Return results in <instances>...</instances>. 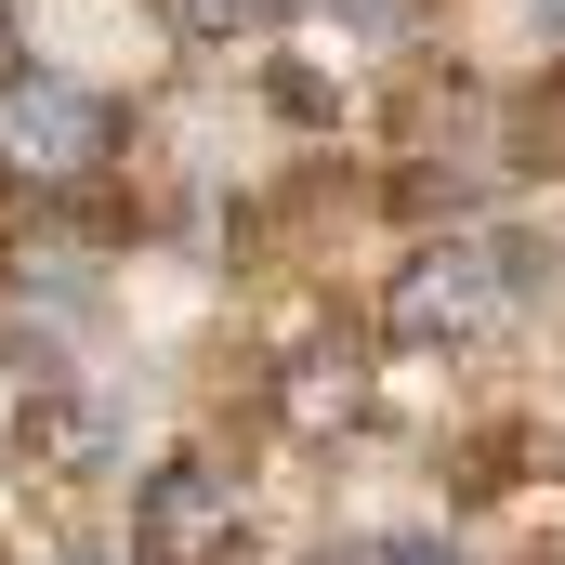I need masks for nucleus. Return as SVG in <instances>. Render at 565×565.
<instances>
[{
	"label": "nucleus",
	"instance_id": "obj_1",
	"mask_svg": "<svg viewBox=\"0 0 565 565\" xmlns=\"http://www.w3.org/2000/svg\"><path fill=\"white\" fill-rule=\"evenodd\" d=\"M106 145H119L106 93H79V79H0V184H26V198L93 184Z\"/></svg>",
	"mask_w": 565,
	"mask_h": 565
},
{
	"label": "nucleus",
	"instance_id": "obj_2",
	"mask_svg": "<svg viewBox=\"0 0 565 565\" xmlns=\"http://www.w3.org/2000/svg\"><path fill=\"white\" fill-rule=\"evenodd\" d=\"M513 289H526V250L513 237H447V250H422L395 277V342H473Z\"/></svg>",
	"mask_w": 565,
	"mask_h": 565
},
{
	"label": "nucleus",
	"instance_id": "obj_3",
	"mask_svg": "<svg viewBox=\"0 0 565 565\" xmlns=\"http://www.w3.org/2000/svg\"><path fill=\"white\" fill-rule=\"evenodd\" d=\"M250 513H237V473L224 460H158L132 487V553L145 565H237Z\"/></svg>",
	"mask_w": 565,
	"mask_h": 565
},
{
	"label": "nucleus",
	"instance_id": "obj_4",
	"mask_svg": "<svg viewBox=\"0 0 565 565\" xmlns=\"http://www.w3.org/2000/svg\"><path fill=\"white\" fill-rule=\"evenodd\" d=\"M342 408H355V369H329V355L289 369V422H342Z\"/></svg>",
	"mask_w": 565,
	"mask_h": 565
},
{
	"label": "nucleus",
	"instance_id": "obj_5",
	"mask_svg": "<svg viewBox=\"0 0 565 565\" xmlns=\"http://www.w3.org/2000/svg\"><path fill=\"white\" fill-rule=\"evenodd\" d=\"M289 0H184V26H198V40H237V26H277Z\"/></svg>",
	"mask_w": 565,
	"mask_h": 565
},
{
	"label": "nucleus",
	"instance_id": "obj_6",
	"mask_svg": "<svg viewBox=\"0 0 565 565\" xmlns=\"http://www.w3.org/2000/svg\"><path fill=\"white\" fill-rule=\"evenodd\" d=\"M382 565H460V553H447V540H395Z\"/></svg>",
	"mask_w": 565,
	"mask_h": 565
},
{
	"label": "nucleus",
	"instance_id": "obj_7",
	"mask_svg": "<svg viewBox=\"0 0 565 565\" xmlns=\"http://www.w3.org/2000/svg\"><path fill=\"white\" fill-rule=\"evenodd\" d=\"M0 26H13V0H0Z\"/></svg>",
	"mask_w": 565,
	"mask_h": 565
},
{
	"label": "nucleus",
	"instance_id": "obj_8",
	"mask_svg": "<svg viewBox=\"0 0 565 565\" xmlns=\"http://www.w3.org/2000/svg\"><path fill=\"white\" fill-rule=\"evenodd\" d=\"M66 565H93V553H66Z\"/></svg>",
	"mask_w": 565,
	"mask_h": 565
}]
</instances>
